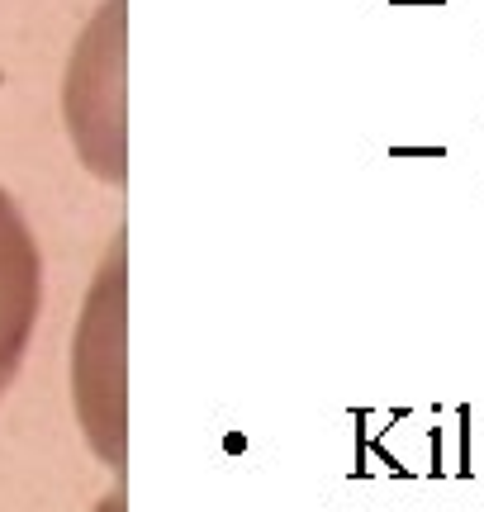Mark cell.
<instances>
[{"label":"cell","instance_id":"7a4b0ae2","mask_svg":"<svg viewBox=\"0 0 484 512\" xmlns=\"http://www.w3.org/2000/svg\"><path fill=\"white\" fill-rule=\"evenodd\" d=\"M461 475H470V408H461Z\"/></svg>","mask_w":484,"mask_h":512},{"label":"cell","instance_id":"6da1fadb","mask_svg":"<svg viewBox=\"0 0 484 512\" xmlns=\"http://www.w3.org/2000/svg\"><path fill=\"white\" fill-rule=\"evenodd\" d=\"M43 304V256L15 200L0 190V394L15 380Z\"/></svg>","mask_w":484,"mask_h":512}]
</instances>
